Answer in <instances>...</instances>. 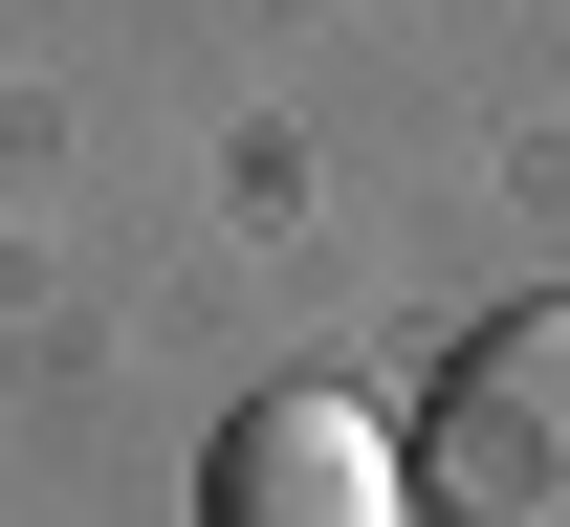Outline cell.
Here are the masks:
<instances>
[{
	"label": "cell",
	"mask_w": 570,
	"mask_h": 527,
	"mask_svg": "<svg viewBox=\"0 0 570 527\" xmlns=\"http://www.w3.org/2000/svg\"><path fill=\"white\" fill-rule=\"evenodd\" d=\"M417 506L439 527H570V308H504L461 330V374L417 396Z\"/></svg>",
	"instance_id": "1"
},
{
	"label": "cell",
	"mask_w": 570,
	"mask_h": 527,
	"mask_svg": "<svg viewBox=\"0 0 570 527\" xmlns=\"http://www.w3.org/2000/svg\"><path fill=\"white\" fill-rule=\"evenodd\" d=\"M395 506H417V461H395V418H352L330 374L242 396L198 440V527H395Z\"/></svg>",
	"instance_id": "2"
}]
</instances>
